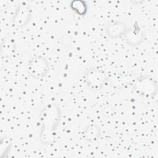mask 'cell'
<instances>
[{
    "label": "cell",
    "mask_w": 158,
    "mask_h": 158,
    "mask_svg": "<svg viewBox=\"0 0 158 158\" xmlns=\"http://www.w3.org/2000/svg\"><path fill=\"white\" fill-rule=\"evenodd\" d=\"M79 3V6L78 4H75V5H72L73 7V9L77 12V13H78L79 14H85V11L86 10V8H85V6L82 4H80V2L78 1Z\"/></svg>",
    "instance_id": "2"
},
{
    "label": "cell",
    "mask_w": 158,
    "mask_h": 158,
    "mask_svg": "<svg viewBox=\"0 0 158 158\" xmlns=\"http://www.w3.org/2000/svg\"><path fill=\"white\" fill-rule=\"evenodd\" d=\"M28 70L30 75L35 78L45 77L49 70V65L46 58L43 56H36L29 61Z\"/></svg>",
    "instance_id": "1"
}]
</instances>
